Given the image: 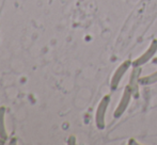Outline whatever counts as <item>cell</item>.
<instances>
[{"label": "cell", "instance_id": "7a4b0ae2", "mask_svg": "<svg viewBox=\"0 0 157 145\" xmlns=\"http://www.w3.org/2000/svg\"><path fill=\"white\" fill-rule=\"evenodd\" d=\"M156 52H157V39H153L151 41V43H150L147 49L141 56H139L138 58L132 61V66H143L149 61L153 60V58L156 56Z\"/></svg>", "mask_w": 157, "mask_h": 145}, {"label": "cell", "instance_id": "8992f818", "mask_svg": "<svg viewBox=\"0 0 157 145\" xmlns=\"http://www.w3.org/2000/svg\"><path fill=\"white\" fill-rule=\"evenodd\" d=\"M156 82H157V71L150 75H147V76L140 77V79H139V84L140 85H151Z\"/></svg>", "mask_w": 157, "mask_h": 145}, {"label": "cell", "instance_id": "3957f363", "mask_svg": "<svg viewBox=\"0 0 157 145\" xmlns=\"http://www.w3.org/2000/svg\"><path fill=\"white\" fill-rule=\"evenodd\" d=\"M132 65V61L125 60L124 62H122L118 67H117V69L114 71L113 75H112V77H111V81H110V89H111L112 91L118 89L122 78L124 77L126 72L130 69Z\"/></svg>", "mask_w": 157, "mask_h": 145}, {"label": "cell", "instance_id": "5b68a950", "mask_svg": "<svg viewBox=\"0 0 157 145\" xmlns=\"http://www.w3.org/2000/svg\"><path fill=\"white\" fill-rule=\"evenodd\" d=\"M141 67L142 66H132V69L130 72L129 82L128 87H130L132 92V96L137 98L139 96V79L141 77Z\"/></svg>", "mask_w": 157, "mask_h": 145}, {"label": "cell", "instance_id": "277c9868", "mask_svg": "<svg viewBox=\"0 0 157 145\" xmlns=\"http://www.w3.org/2000/svg\"><path fill=\"white\" fill-rule=\"evenodd\" d=\"M132 92L130 90V87L128 85H126L124 87V91H123V94L121 96V99L119 102L118 106H117L116 110L113 112V117L114 118H119L125 113V111L127 110L128 106H129L130 102H132Z\"/></svg>", "mask_w": 157, "mask_h": 145}, {"label": "cell", "instance_id": "6da1fadb", "mask_svg": "<svg viewBox=\"0 0 157 145\" xmlns=\"http://www.w3.org/2000/svg\"><path fill=\"white\" fill-rule=\"evenodd\" d=\"M109 104H110V95H105L101 99L98 106H97L96 113H95V124H96L97 128L99 130H103L106 126L105 117Z\"/></svg>", "mask_w": 157, "mask_h": 145}, {"label": "cell", "instance_id": "52a82bcc", "mask_svg": "<svg viewBox=\"0 0 157 145\" xmlns=\"http://www.w3.org/2000/svg\"><path fill=\"white\" fill-rule=\"evenodd\" d=\"M152 63H153V64H155V65H157V56H155L153 58V60H152Z\"/></svg>", "mask_w": 157, "mask_h": 145}]
</instances>
